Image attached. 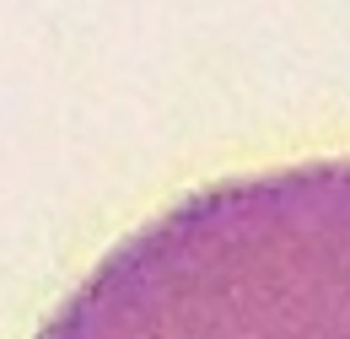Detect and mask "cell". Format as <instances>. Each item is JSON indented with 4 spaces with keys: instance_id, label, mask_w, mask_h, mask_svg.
Returning <instances> with one entry per match:
<instances>
[{
    "instance_id": "cell-1",
    "label": "cell",
    "mask_w": 350,
    "mask_h": 339,
    "mask_svg": "<svg viewBox=\"0 0 350 339\" xmlns=\"http://www.w3.org/2000/svg\"><path fill=\"white\" fill-rule=\"evenodd\" d=\"M38 339H350V162L183 200L103 258Z\"/></svg>"
}]
</instances>
